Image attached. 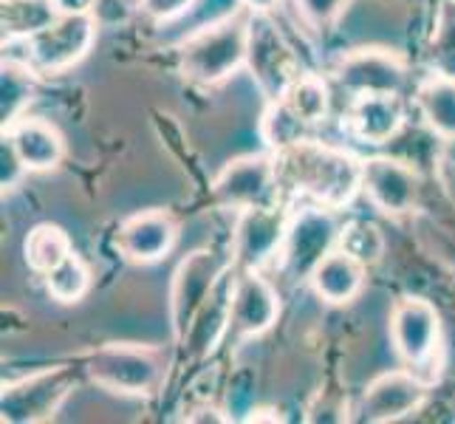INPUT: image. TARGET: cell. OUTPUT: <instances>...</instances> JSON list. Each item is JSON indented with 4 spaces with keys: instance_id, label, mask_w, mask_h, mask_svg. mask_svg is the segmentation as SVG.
I'll list each match as a JSON object with an SVG mask.
<instances>
[{
    "instance_id": "28",
    "label": "cell",
    "mask_w": 455,
    "mask_h": 424,
    "mask_svg": "<svg viewBox=\"0 0 455 424\" xmlns=\"http://www.w3.org/2000/svg\"><path fill=\"white\" fill-rule=\"evenodd\" d=\"M339 249H345V252L354 255L356 260H363L371 269V266H376L385 258L387 241L376 224L348 221V224H342V232H339Z\"/></svg>"
},
{
    "instance_id": "21",
    "label": "cell",
    "mask_w": 455,
    "mask_h": 424,
    "mask_svg": "<svg viewBox=\"0 0 455 424\" xmlns=\"http://www.w3.org/2000/svg\"><path fill=\"white\" fill-rule=\"evenodd\" d=\"M365 280H368V266L337 246L334 252L323 258V263L311 272L308 286L328 306H348L363 294Z\"/></svg>"
},
{
    "instance_id": "33",
    "label": "cell",
    "mask_w": 455,
    "mask_h": 424,
    "mask_svg": "<svg viewBox=\"0 0 455 424\" xmlns=\"http://www.w3.org/2000/svg\"><path fill=\"white\" fill-rule=\"evenodd\" d=\"M241 9L246 12H258V14H275V9L280 6V0H235Z\"/></svg>"
},
{
    "instance_id": "2",
    "label": "cell",
    "mask_w": 455,
    "mask_h": 424,
    "mask_svg": "<svg viewBox=\"0 0 455 424\" xmlns=\"http://www.w3.org/2000/svg\"><path fill=\"white\" fill-rule=\"evenodd\" d=\"M249 52V12L235 9L210 23L193 28L179 45V74L184 83L198 88H218L232 74L246 68Z\"/></svg>"
},
{
    "instance_id": "10",
    "label": "cell",
    "mask_w": 455,
    "mask_h": 424,
    "mask_svg": "<svg viewBox=\"0 0 455 424\" xmlns=\"http://www.w3.org/2000/svg\"><path fill=\"white\" fill-rule=\"evenodd\" d=\"M232 269V258L215 252V249H193L187 252L170 280V332L176 345L190 332L198 308L207 303V297Z\"/></svg>"
},
{
    "instance_id": "9",
    "label": "cell",
    "mask_w": 455,
    "mask_h": 424,
    "mask_svg": "<svg viewBox=\"0 0 455 424\" xmlns=\"http://www.w3.org/2000/svg\"><path fill=\"white\" fill-rule=\"evenodd\" d=\"M291 221V210L286 201L249 207L235 212L229 258L235 272H263L275 263L286 241V229Z\"/></svg>"
},
{
    "instance_id": "24",
    "label": "cell",
    "mask_w": 455,
    "mask_h": 424,
    "mask_svg": "<svg viewBox=\"0 0 455 424\" xmlns=\"http://www.w3.org/2000/svg\"><path fill=\"white\" fill-rule=\"evenodd\" d=\"M60 18L52 0H4L0 23H4V43H23L35 37L49 23Z\"/></svg>"
},
{
    "instance_id": "4",
    "label": "cell",
    "mask_w": 455,
    "mask_h": 424,
    "mask_svg": "<svg viewBox=\"0 0 455 424\" xmlns=\"http://www.w3.org/2000/svg\"><path fill=\"white\" fill-rule=\"evenodd\" d=\"M167 359L156 345L108 342L83 363L85 380L116 396H150L164 380Z\"/></svg>"
},
{
    "instance_id": "22",
    "label": "cell",
    "mask_w": 455,
    "mask_h": 424,
    "mask_svg": "<svg viewBox=\"0 0 455 424\" xmlns=\"http://www.w3.org/2000/svg\"><path fill=\"white\" fill-rule=\"evenodd\" d=\"M416 108L433 136L455 141V76L430 74L416 85Z\"/></svg>"
},
{
    "instance_id": "5",
    "label": "cell",
    "mask_w": 455,
    "mask_h": 424,
    "mask_svg": "<svg viewBox=\"0 0 455 424\" xmlns=\"http://www.w3.org/2000/svg\"><path fill=\"white\" fill-rule=\"evenodd\" d=\"M387 332H390L394 354L399 356V363L404 368H411L421 376L430 371L433 380H438L435 365L442 363L444 328H442V314H438V308L430 300L413 294L399 297L394 308H390Z\"/></svg>"
},
{
    "instance_id": "1",
    "label": "cell",
    "mask_w": 455,
    "mask_h": 424,
    "mask_svg": "<svg viewBox=\"0 0 455 424\" xmlns=\"http://www.w3.org/2000/svg\"><path fill=\"white\" fill-rule=\"evenodd\" d=\"M275 164L280 196H300L337 212L363 196V159L317 136L277 150Z\"/></svg>"
},
{
    "instance_id": "13",
    "label": "cell",
    "mask_w": 455,
    "mask_h": 424,
    "mask_svg": "<svg viewBox=\"0 0 455 424\" xmlns=\"http://www.w3.org/2000/svg\"><path fill=\"white\" fill-rule=\"evenodd\" d=\"M97 28L93 14H60L35 37L23 40V60H28L40 74H66L91 54L97 43Z\"/></svg>"
},
{
    "instance_id": "26",
    "label": "cell",
    "mask_w": 455,
    "mask_h": 424,
    "mask_svg": "<svg viewBox=\"0 0 455 424\" xmlns=\"http://www.w3.org/2000/svg\"><path fill=\"white\" fill-rule=\"evenodd\" d=\"M43 283L52 300L62 306H74V303H83L88 297L93 286V275H91V266L76 252H71L66 260L57 263L52 272L43 275Z\"/></svg>"
},
{
    "instance_id": "8",
    "label": "cell",
    "mask_w": 455,
    "mask_h": 424,
    "mask_svg": "<svg viewBox=\"0 0 455 424\" xmlns=\"http://www.w3.org/2000/svg\"><path fill=\"white\" fill-rule=\"evenodd\" d=\"M83 368L57 365V368H40L35 373L23 376L4 385L0 396V419L6 424H40L52 421L66 399L74 394L80 382Z\"/></svg>"
},
{
    "instance_id": "25",
    "label": "cell",
    "mask_w": 455,
    "mask_h": 424,
    "mask_svg": "<svg viewBox=\"0 0 455 424\" xmlns=\"http://www.w3.org/2000/svg\"><path fill=\"white\" fill-rule=\"evenodd\" d=\"M71 252H74L71 235L60 224H37L23 241V258L28 263V269L40 277L45 272H52L54 266L66 260Z\"/></svg>"
},
{
    "instance_id": "7",
    "label": "cell",
    "mask_w": 455,
    "mask_h": 424,
    "mask_svg": "<svg viewBox=\"0 0 455 424\" xmlns=\"http://www.w3.org/2000/svg\"><path fill=\"white\" fill-rule=\"evenodd\" d=\"M246 71L252 74L258 91L266 102L280 100L303 74L300 57L291 49V43L280 31L272 14L249 12V52Z\"/></svg>"
},
{
    "instance_id": "27",
    "label": "cell",
    "mask_w": 455,
    "mask_h": 424,
    "mask_svg": "<svg viewBox=\"0 0 455 424\" xmlns=\"http://www.w3.org/2000/svg\"><path fill=\"white\" fill-rule=\"evenodd\" d=\"M427 60L435 74L455 76V0H442L435 9Z\"/></svg>"
},
{
    "instance_id": "18",
    "label": "cell",
    "mask_w": 455,
    "mask_h": 424,
    "mask_svg": "<svg viewBox=\"0 0 455 424\" xmlns=\"http://www.w3.org/2000/svg\"><path fill=\"white\" fill-rule=\"evenodd\" d=\"M348 133L368 148L390 145L404 128V102L402 93H365L348 102L345 116Z\"/></svg>"
},
{
    "instance_id": "31",
    "label": "cell",
    "mask_w": 455,
    "mask_h": 424,
    "mask_svg": "<svg viewBox=\"0 0 455 424\" xmlns=\"http://www.w3.org/2000/svg\"><path fill=\"white\" fill-rule=\"evenodd\" d=\"M198 0H139V12L153 23H172L184 18Z\"/></svg>"
},
{
    "instance_id": "23",
    "label": "cell",
    "mask_w": 455,
    "mask_h": 424,
    "mask_svg": "<svg viewBox=\"0 0 455 424\" xmlns=\"http://www.w3.org/2000/svg\"><path fill=\"white\" fill-rule=\"evenodd\" d=\"M37 68L28 60L6 57L0 68V131H9L14 122L28 114V105L37 97Z\"/></svg>"
},
{
    "instance_id": "15",
    "label": "cell",
    "mask_w": 455,
    "mask_h": 424,
    "mask_svg": "<svg viewBox=\"0 0 455 424\" xmlns=\"http://www.w3.org/2000/svg\"><path fill=\"white\" fill-rule=\"evenodd\" d=\"M280 317V292L263 272H235L229 306V345L258 340Z\"/></svg>"
},
{
    "instance_id": "14",
    "label": "cell",
    "mask_w": 455,
    "mask_h": 424,
    "mask_svg": "<svg viewBox=\"0 0 455 424\" xmlns=\"http://www.w3.org/2000/svg\"><path fill=\"white\" fill-rule=\"evenodd\" d=\"M433 382L411 368L385 371L365 385L363 396L356 402V421L365 424H390L419 413L430 396Z\"/></svg>"
},
{
    "instance_id": "11",
    "label": "cell",
    "mask_w": 455,
    "mask_h": 424,
    "mask_svg": "<svg viewBox=\"0 0 455 424\" xmlns=\"http://www.w3.org/2000/svg\"><path fill=\"white\" fill-rule=\"evenodd\" d=\"M212 198L218 207L241 212L249 207L283 201L277 181L275 153H243L229 159L212 179Z\"/></svg>"
},
{
    "instance_id": "17",
    "label": "cell",
    "mask_w": 455,
    "mask_h": 424,
    "mask_svg": "<svg viewBox=\"0 0 455 424\" xmlns=\"http://www.w3.org/2000/svg\"><path fill=\"white\" fill-rule=\"evenodd\" d=\"M179 244V224L167 210H142L124 218L116 232V249L124 260L150 266L164 260Z\"/></svg>"
},
{
    "instance_id": "16",
    "label": "cell",
    "mask_w": 455,
    "mask_h": 424,
    "mask_svg": "<svg viewBox=\"0 0 455 424\" xmlns=\"http://www.w3.org/2000/svg\"><path fill=\"white\" fill-rule=\"evenodd\" d=\"M363 196L376 212L399 218L416 210L421 196V179L394 156H368L363 159Z\"/></svg>"
},
{
    "instance_id": "29",
    "label": "cell",
    "mask_w": 455,
    "mask_h": 424,
    "mask_svg": "<svg viewBox=\"0 0 455 424\" xmlns=\"http://www.w3.org/2000/svg\"><path fill=\"white\" fill-rule=\"evenodd\" d=\"M300 20L314 31H328L339 23L345 9L351 6V0H294Z\"/></svg>"
},
{
    "instance_id": "19",
    "label": "cell",
    "mask_w": 455,
    "mask_h": 424,
    "mask_svg": "<svg viewBox=\"0 0 455 424\" xmlns=\"http://www.w3.org/2000/svg\"><path fill=\"white\" fill-rule=\"evenodd\" d=\"M232 286H235V269H229L218 286L212 289V294L207 297L196 314V320L190 325V332L184 334V340L179 342L184 354L193 359V363H201V359H210L218 345H224L229 340V306H232Z\"/></svg>"
},
{
    "instance_id": "30",
    "label": "cell",
    "mask_w": 455,
    "mask_h": 424,
    "mask_svg": "<svg viewBox=\"0 0 455 424\" xmlns=\"http://www.w3.org/2000/svg\"><path fill=\"white\" fill-rule=\"evenodd\" d=\"M26 176H28L26 162L20 159L18 148L12 145V139L4 133L0 136V187H4V196L18 190Z\"/></svg>"
},
{
    "instance_id": "32",
    "label": "cell",
    "mask_w": 455,
    "mask_h": 424,
    "mask_svg": "<svg viewBox=\"0 0 455 424\" xmlns=\"http://www.w3.org/2000/svg\"><path fill=\"white\" fill-rule=\"evenodd\" d=\"M60 14H93L100 0H52Z\"/></svg>"
},
{
    "instance_id": "6",
    "label": "cell",
    "mask_w": 455,
    "mask_h": 424,
    "mask_svg": "<svg viewBox=\"0 0 455 424\" xmlns=\"http://www.w3.org/2000/svg\"><path fill=\"white\" fill-rule=\"evenodd\" d=\"M342 224L337 210H328L323 204H306L300 210H291V221L286 229V241L280 249V272L291 283H308L311 272L339 246Z\"/></svg>"
},
{
    "instance_id": "20",
    "label": "cell",
    "mask_w": 455,
    "mask_h": 424,
    "mask_svg": "<svg viewBox=\"0 0 455 424\" xmlns=\"http://www.w3.org/2000/svg\"><path fill=\"white\" fill-rule=\"evenodd\" d=\"M4 133L12 139V145L18 148L28 172H52L66 159V136L60 133L54 122L43 116L26 114Z\"/></svg>"
},
{
    "instance_id": "3",
    "label": "cell",
    "mask_w": 455,
    "mask_h": 424,
    "mask_svg": "<svg viewBox=\"0 0 455 424\" xmlns=\"http://www.w3.org/2000/svg\"><path fill=\"white\" fill-rule=\"evenodd\" d=\"M331 114V88L320 74L303 71L294 85L275 102H266L260 116V139L269 153L286 150L303 139H314Z\"/></svg>"
},
{
    "instance_id": "12",
    "label": "cell",
    "mask_w": 455,
    "mask_h": 424,
    "mask_svg": "<svg viewBox=\"0 0 455 424\" xmlns=\"http://www.w3.org/2000/svg\"><path fill=\"white\" fill-rule=\"evenodd\" d=\"M334 85L348 93V100L365 93H404L411 68L407 60L385 45H359L345 52L331 68Z\"/></svg>"
}]
</instances>
